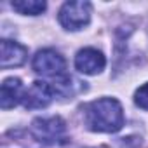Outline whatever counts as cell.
I'll return each instance as SVG.
<instances>
[{"label": "cell", "mask_w": 148, "mask_h": 148, "mask_svg": "<svg viewBox=\"0 0 148 148\" xmlns=\"http://www.w3.org/2000/svg\"><path fill=\"white\" fill-rule=\"evenodd\" d=\"M84 120L94 132H117L124 125V110L115 98H99L84 105Z\"/></svg>", "instance_id": "obj_1"}, {"label": "cell", "mask_w": 148, "mask_h": 148, "mask_svg": "<svg viewBox=\"0 0 148 148\" xmlns=\"http://www.w3.org/2000/svg\"><path fill=\"white\" fill-rule=\"evenodd\" d=\"M32 136L44 145H59L66 141V124L59 115L38 117L32 122Z\"/></svg>", "instance_id": "obj_2"}, {"label": "cell", "mask_w": 148, "mask_h": 148, "mask_svg": "<svg viewBox=\"0 0 148 148\" xmlns=\"http://www.w3.org/2000/svg\"><path fill=\"white\" fill-rule=\"evenodd\" d=\"M91 4L89 2H66L59 9L58 19L64 30L77 32L89 25L91 21Z\"/></svg>", "instance_id": "obj_3"}, {"label": "cell", "mask_w": 148, "mask_h": 148, "mask_svg": "<svg viewBox=\"0 0 148 148\" xmlns=\"http://www.w3.org/2000/svg\"><path fill=\"white\" fill-rule=\"evenodd\" d=\"M32 66H33V71L38 73L42 77H56V79H61L64 77L66 73V61L64 58L54 51V49H42L35 54L33 61H32Z\"/></svg>", "instance_id": "obj_4"}, {"label": "cell", "mask_w": 148, "mask_h": 148, "mask_svg": "<svg viewBox=\"0 0 148 148\" xmlns=\"http://www.w3.org/2000/svg\"><path fill=\"white\" fill-rule=\"evenodd\" d=\"M105 64H106V59L103 52L92 47H86L79 51L75 56V68L84 75H96L105 68Z\"/></svg>", "instance_id": "obj_5"}, {"label": "cell", "mask_w": 148, "mask_h": 148, "mask_svg": "<svg viewBox=\"0 0 148 148\" xmlns=\"http://www.w3.org/2000/svg\"><path fill=\"white\" fill-rule=\"evenodd\" d=\"M54 86L47 84V82H33L32 87L28 91H25V98H23V105L30 110H35V108H45L52 98H54Z\"/></svg>", "instance_id": "obj_6"}, {"label": "cell", "mask_w": 148, "mask_h": 148, "mask_svg": "<svg viewBox=\"0 0 148 148\" xmlns=\"http://www.w3.org/2000/svg\"><path fill=\"white\" fill-rule=\"evenodd\" d=\"M0 49H2V68L7 70V68H12V66H21L25 61H26V56H28V49L18 42H12V40H7L4 38L0 42Z\"/></svg>", "instance_id": "obj_7"}, {"label": "cell", "mask_w": 148, "mask_h": 148, "mask_svg": "<svg viewBox=\"0 0 148 148\" xmlns=\"http://www.w3.org/2000/svg\"><path fill=\"white\" fill-rule=\"evenodd\" d=\"M25 92H23V84L19 79H5L0 89V106L4 110H9L16 106L19 101H23Z\"/></svg>", "instance_id": "obj_8"}, {"label": "cell", "mask_w": 148, "mask_h": 148, "mask_svg": "<svg viewBox=\"0 0 148 148\" xmlns=\"http://www.w3.org/2000/svg\"><path fill=\"white\" fill-rule=\"evenodd\" d=\"M11 5H12L14 11H18L19 14H26V16L28 14L30 16H38L47 7V4L44 2V0L42 2L40 0H14Z\"/></svg>", "instance_id": "obj_9"}, {"label": "cell", "mask_w": 148, "mask_h": 148, "mask_svg": "<svg viewBox=\"0 0 148 148\" xmlns=\"http://www.w3.org/2000/svg\"><path fill=\"white\" fill-rule=\"evenodd\" d=\"M134 103H136L139 108L148 110V82L143 84V86L136 91V94H134Z\"/></svg>", "instance_id": "obj_10"}]
</instances>
